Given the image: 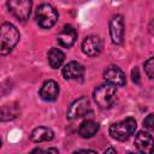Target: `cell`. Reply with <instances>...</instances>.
Here are the masks:
<instances>
[{"instance_id":"cell-3","label":"cell","mask_w":154,"mask_h":154,"mask_svg":"<svg viewBox=\"0 0 154 154\" xmlns=\"http://www.w3.org/2000/svg\"><path fill=\"white\" fill-rule=\"evenodd\" d=\"M116 94H117L116 85H112L109 83L102 84L94 90V100L100 108L106 109L113 105L116 100Z\"/></svg>"},{"instance_id":"cell-18","label":"cell","mask_w":154,"mask_h":154,"mask_svg":"<svg viewBox=\"0 0 154 154\" xmlns=\"http://www.w3.org/2000/svg\"><path fill=\"white\" fill-rule=\"evenodd\" d=\"M144 71L148 75V77L154 79V57L149 58L146 63H144Z\"/></svg>"},{"instance_id":"cell-9","label":"cell","mask_w":154,"mask_h":154,"mask_svg":"<svg viewBox=\"0 0 154 154\" xmlns=\"http://www.w3.org/2000/svg\"><path fill=\"white\" fill-rule=\"evenodd\" d=\"M101 49H102V41L99 36L95 35L88 36L82 42V51L84 54L89 57H96L97 54H100Z\"/></svg>"},{"instance_id":"cell-5","label":"cell","mask_w":154,"mask_h":154,"mask_svg":"<svg viewBox=\"0 0 154 154\" xmlns=\"http://www.w3.org/2000/svg\"><path fill=\"white\" fill-rule=\"evenodd\" d=\"M31 0H7V7L10 12L20 22H25L31 11Z\"/></svg>"},{"instance_id":"cell-17","label":"cell","mask_w":154,"mask_h":154,"mask_svg":"<svg viewBox=\"0 0 154 154\" xmlns=\"http://www.w3.org/2000/svg\"><path fill=\"white\" fill-rule=\"evenodd\" d=\"M12 108H13V106H10V105H6V106L2 107V111H1V119H2L4 122L7 120V119H12V118L16 117L17 111L12 112Z\"/></svg>"},{"instance_id":"cell-20","label":"cell","mask_w":154,"mask_h":154,"mask_svg":"<svg viewBox=\"0 0 154 154\" xmlns=\"http://www.w3.org/2000/svg\"><path fill=\"white\" fill-rule=\"evenodd\" d=\"M131 76H132V81L136 83V84H138L140 83V73H138V69H134L132 70V72H131Z\"/></svg>"},{"instance_id":"cell-12","label":"cell","mask_w":154,"mask_h":154,"mask_svg":"<svg viewBox=\"0 0 154 154\" xmlns=\"http://www.w3.org/2000/svg\"><path fill=\"white\" fill-rule=\"evenodd\" d=\"M59 95V85L55 81H47L40 89V96L45 101H54Z\"/></svg>"},{"instance_id":"cell-16","label":"cell","mask_w":154,"mask_h":154,"mask_svg":"<svg viewBox=\"0 0 154 154\" xmlns=\"http://www.w3.org/2000/svg\"><path fill=\"white\" fill-rule=\"evenodd\" d=\"M47 58H48V63H49L51 67L58 69L64 63L65 54L60 49H58V48H51L49 52H48V54H47Z\"/></svg>"},{"instance_id":"cell-15","label":"cell","mask_w":154,"mask_h":154,"mask_svg":"<svg viewBox=\"0 0 154 154\" xmlns=\"http://www.w3.org/2000/svg\"><path fill=\"white\" fill-rule=\"evenodd\" d=\"M99 130V124L94 120H85L83 122L78 128V135L83 138L93 137Z\"/></svg>"},{"instance_id":"cell-8","label":"cell","mask_w":154,"mask_h":154,"mask_svg":"<svg viewBox=\"0 0 154 154\" xmlns=\"http://www.w3.org/2000/svg\"><path fill=\"white\" fill-rule=\"evenodd\" d=\"M135 147L141 153L150 154L154 152V138L146 131H140L135 137Z\"/></svg>"},{"instance_id":"cell-14","label":"cell","mask_w":154,"mask_h":154,"mask_svg":"<svg viewBox=\"0 0 154 154\" xmlns=\"http://www.w3.org/2000/svg\"><path fill=\"white\" fill-rule=\"evenodd\" d=\"M54 137V132L46 126H38L36 129H34L30 134V138L31 141L40 143V142H45V141H51Z\"/></svg>"},{"instance_id":"cell-6","label":"cell","mask_w":154,"mask_h":154,"mask_svg":"<svg viewBox=\"0 0 154 154\" xmlns=\"http://www.w3.org/2000/svg\"><path fill=\"white\" fill-rule=\"evenodd\" d=\"M109 34L112 42L120 45L124 40V20L122 14H116L109 20Z\"/></svg>"},{"instance_id":"cell-19","label":"cell","mask_w":154,"mask_h":154,"mask_svg":"<svg viewBox=\"0 0 154 154\" xmlns=\"http://www.w3.org/2000/svg\"><path fill=\"white\" fill-rule=\"evenodd\" d=\"M143 126L149 131H154V113H150L144 118Z\"/></svg>"},{"instance_id":"cell-7","label":"cell","mask_w":154,"mask_h":154,"mask_svg":"<svg viewBox=\"0 0 154 154\" xmlns=\"http://www.w3.org/2000/svg\"><path fill=\"white\" fill-rule=\"evenodd\" d=\"M89 111H90L89 100L87 97L82 96L71 103V106L69 107V111H67V118L69 119H77V118L85 116Z\"/></svg>"},{"instance_id":"cell-2","label":"cell","mask_w":154,"mask_h":154,"mask_svg":"<svg viewBox=\"0 0 154 154\" xmlns=\"http://www.w3.org/2000/svg\"><path fill=\"white\" fill-rule=\"evenodd\" d=\"M136 120L134 118H126L124 120L113 123L109 126V135L117 141H126L136 130Z\"/></svg>"},{"instance_id":"cell-11","label":"cell","mask_w":154,"mask_h":154,"mask_svg":"<svg viewBox=\"0 0 154 154\" xmlns=\"http://www.w3.org/2000/svg\"><path fill=\"white\" fill-rule=\"evenodd\" d=\"M77 38V31L73 26L71 25H65L63 28V30L59 32V35L57 36V41L58 43L61 46V47H65V48H69L71 47Z\"/></svg>"},{"instance_id":"cell-21","label":"cell","mask_w":154,"mask_h":154,"mask_svg":"<svg viewBox=\"0 0 154 154\" xmlns=\"http://www.w3.org/2000/svg\"><path fill=\"white\" fill-rule=\"evenodd\" d=\"M108 152H112V153H116V149H114V148H108V149H106V150H105V153H108Z\"/></svg>"},{"instance_id":"cell-10","label":"cell","mask_w":154,"mask_h":154,"mask_svg":"<svg viewBox=\"0 0 154 154\" xmlns=\"http://www.w3.org/2000/svg\"><path fill=\"white\" fill-rule=\"evenodd\" d=\"M103 79L107 83H109L112 85H117V87H122L125 84V75L117 66L107 67L103 72Z\"/></svg>"},{"instance_id":"cell-13","label":"cell","mask_w":154,"mask_h":154,"mask_svg":"<svg viewBox=\"0 0 154 154\" xmlns=\"http://www.w3.org/2000/svg\"><path fill=\"white\" fill-rule=\"evenodd\" d=\"M84 67L77 61H70L63 67V76L66 79H78L83 76Z\"/></svg>"},{"instance_id":"cell-1","label":"cell","mask_w":154,"mask_h":154,"mask_svg":"<svg viewBox=\"0 0 154 154\" xmlns=\"http://www.w3.org/2000/svg\"><path fill=\"white\" fill-rule=\"evenodd\" d=\"M19 40L17 28L11 23H4L0 29V51L2 55L8 54Z\"/></svg>"},{"instance_id":"cell-4","label":"cell","mask_w":154,"mask_h":154,"mask_svg":"<svg viewBox=\"0 0 154 154\" xmlns=\"http://www.w3.org/2000/svg\"><path fill=\"white\" fill-rule=\"evenodd\" d=\"M35 17H36L37 24L41 28L49 29L58 20V12L55 11V8L53 6H51L48 4H43L36 10V16Z\"/></svg>"}]
</instances>
